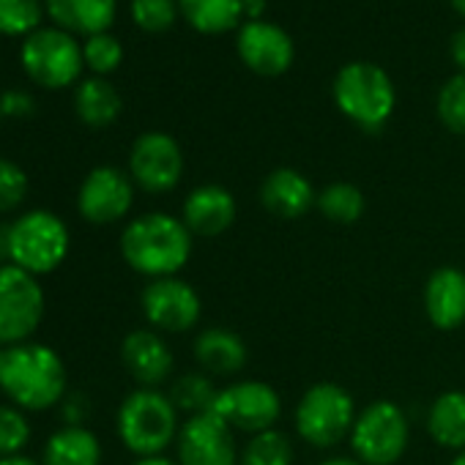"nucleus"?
Masks as SVG:
<instances>
[{
    "instance_id": "1",
    "label": "nucleus",
    "mask_w": 465,
    "mask_h": 465,
    "mask_svg": "<svg viewBox=\"0 0 465 465\" xmlns=\"http://www.w3.org/2000/svg\"><path fill=\"white\" fill-rule=\"evenodd\" d=\"M66 364L45 342L28 340L0 351V391L20 411H50L66 400Z\"/></svg>"
},
{
    "instance_id": "2",
    "label": "nucleus",
    "mask_w": 465,
    "mask_h": 465,
    "mask_svg": "<svg viewBox=\"0 0 465 465\" xmlns=\"http://www.w3.org/2000/svg\"><path fill=\"white\" fill-rule=\"evenodd\" d=\"M194 250V236L181 216L148 211L134 216L121 232V258L134 274L148 280L178 277Z\"/></svg>"
},
{
    "instance_id": "3",
    "label": "nucleus",
    "mask_w": 465,
    "mask_h": 465,
    "mask_svg": "<svg viewBox=\"0 0 465 465\" xmlns=\"http://www.w3.org/2000/svg\"><path fill=\"white\" fill-rule=\"evenodd\" d=\"M178 416L181 413L167 391L137 386L118 405L115 432L134 457H156L178 440Z\"/></svg>"
},
{
    "instance_id": "4",
    "label": "nucleus",
    "mask_w": 465,
    "mask_h": 465,
    "mask_svg": "<svg viewBox=\"0 0 465 465\" xmlns=\"http://www.w3.org/2000/svg\"><path fill=\"white\" fill-rule=\"evenodd\" d=\"M4 239L9 263L34 277H45L61 269L72 247V232L66 222L47 208L20 213L6 227Z\"/></svg>"
},
{
    "instance_id": "5",
    "label": "nucleus",
    "mask_w": 465,
    "mask_h": 465,
    "mask_svg": "<svg viewBox=\"0 0 465 465\" xmlns=\"http://www.w3.org/2000/svg\"><path fill=\"white\" fill-rule=\"evenodd\" d=\"M359 411L353 394L331 381L312 383L296 402L293 427L296 435L312 449H334L351 438Z\"/></svg>"
},
{
    "instance_id": "6",
    "label": "nucleus",
    "mask_w": 465,
    "mask_h": 465,
    "mask_svg": "<svg viewBox=\"0 0 465 465\" xmlns=\"http://www.w3.org/2000/svg\"><path fill=\"white\" fill-rule=\"evenodd\" d=\"M334 102L340 113L361 126L364 132H378L394 113L397 94L389 74L375 64H348L334 77Z\"/></svg>"
},
{
    "instance_id": "7",
    "label": "nucleus",
    "mask_w": 465,
    "mask_h": 465,
    "mask_svg": "<svg viewBox=\"0 0 465 465\" xmlns=\"http://www.w3.org/2000/svg\"><path fill=\"white\" fill-rule=\"evenodd\" d=\"M348 443L364 465H397L411 443V421L397 402L375 400L359 411Z\"/></svg>"
},
{
    "instance_id": "8",
    "label": "nucleus",
    "mask_w": 465,
    "mask_h": 465,
    "mask_svg": "<svg viewBox=\"0 0 465 465\" xmlns=\"http://www.w3.org/2000/svg\"><path fill=\"white\" fill-rule=\"evenodd\" d=\"M47 299L39 277L4 263L0 266V348L28 342L45 321Z\"/></svg>"
},
{
    "instance_id": "9",
    "label": "nucleus",
    "mask_w": 465,
    "mask_h": 465,
    "mask_svg": "<svg viewBox=\"0 0 465 465\" xmlns=\"http://www.w3.org/2000/svg\"><path fill=\"white\" fill-rule=\"evenodd\" d=\"M23 69L42 88H69L80 80L85 58L77 39L61 28H45L23 42Z\"/></svg>"
},
{
    "instance_id": "10",
    "label": "nucleus",
    "mask_w": 465,
    "mask_h": 465,
    "mask_svg": "<svg viewBox=\"0 0 465 465\" xmlns=\"http://www.w3.org/2000/svg\"><path fill=\"white\" fill-rule=\"evenodd\" d=\"M213 413L232 430L258 435L274 430L282 419V397L266 381H232L219 389Z\"/></svg>"
},
{
    "instance_id": "11",
    "label": "nucleus",
    "mask_w": 465,
    "mask_h": 465,
    "mask_svg": "<svg viewBox=\"0 0 465 465\" xmlns=\"http://www.w3.org/2000/svg\"><path fill=\"white\" fill-rule=\"evenodd\" d=\"M140 307L148 321V329L159 334H186L197 329L203 315L200 293L181 277L151 280L143 288Z\"/></svg>"
},
{
    "instance_id": "12",
    "label": "nucleus",
    "mask_w": 465,
    "mask_h": 465,
    "mask_svg": "<svg viewBox=\"0 0 465 465\" xmlns=\"http://www.w3.org/2000/svg\"><path fill=\"white\" fill-rule=\"evenodd\" d=\"M129 175L148 194L173 192L183 175V153L167 132H145L129 151Z\"/></svg>"
},
{
    "instance_id": "13",
    "label": "nucleus",
    "mask_w": 465,
    "mask_h": 465,
    "mask_svg": "<svg viewBox=\"0 0 465 465\" xmlns=\"http://www.w3.org/2000/svg\"><path fill=\"white\" fill-rule=\"evenodd\" d=\"M134 205V181L129 173L102 164L94 167L77 192V211L88 224L104 227L129 216Z\"/></svg>"
},
{
    "instance_id": "14",
    "label": "nucleus",
    "mask_w": 465,
    "mask_h": 465,
    "mask_svg": "<svg viewBox=\"0 0 465 465\" xmlns=\"http://www.w3.org/2000/svg\"><path fill=\"white\" fill-rule=\"evenodd\" d=\"M178 465H239L242 446L213 411L186 416L175 440Z\"/></svg>"
},
{
    "instance_id": "15",
    "label": "nucleus",
    "mask_w": 465,
    "mask_h": 465,
    "mask_svg": "<svg viewBox=\"0 0 465 465\" xmlns=\"http://www.w3.org/2000/svg\"><path fill=\"white\" fill-rule=\"evenodd\" d=\"M239 58L261 77H280L293 64V42L291 36L266 20H250L236 39Z\"/></svg>"
},
{
    "instance_id": "16",
    "label": "nucleus",
    "mask_w": 465,
    "mask_h": 465,
    "mask_svg": "<svg viewBox=\"0 0 465 465\" xmlns=\"http://www.w3.org/2000/svg\"><path fill=\"white\" fill-rule=\"evenodd\" d=\"M121 361L143 389H159L173 378L175 356L167 340L153 329H134L121 342Z\"/></svg>"
},
{
    "instance_id": "17",
    "label": "nucleus",
    "mask_w": 465,
    "mask_h": 465,
    "mask_svg": "<svg viewBox=\"0 0 465 465\" xmlns=\"http://www.w3.org/2000/svg\"><path fill=\"white\" fill-rule=\"evenodd\" d=\"M239 216V205L236 197H232L230 189L219 186V183H200L194 186L181 208V222L189 227L192 236L200 239H213L222 236L232 227Z\"/></svg>"
},
{
    "instance_id": "18",
    "label": "nucleus",
    "mask_w": 465,
    "mask_h": 465,
    "mask_svg": "<svg viewBox=\"0 0 465 465\" xmlns=\"http://www.w3.org/2000/svg\"><path fill=\"white\" fill-rule=\"evenodd\" d=\"M424 312L438 331H454L465 323V272L454 266L435 269L424 282Z\"/></svg>"
},
{
    "instance_id": "19",
    "label": "nucleus",
    "mask_w": 465,
    "mask_h": 465,
    "mask_svg": "<svg viewBox=\"0 0 465 465\" xmlns=\"http://www.w3.org/2000/svg\"><path fill=\"white\" fill-rule=\"evenodd\" d=\"M192 353L200 372L211 378H236L250 361L247 342L224 326L203 329L192 342Z\"/></svg>"
},
{
    "instance_id": "20",
    "label": "nucleus",
    "mask_w": 465,
    "mask_h": 465,
    "mask_svg": "<svg viewBox=\"0 0 465 465\" xmlns=\"http://www.w3.org/2000/svg\"><path fill=\"white\" fill-rule=\"evenodd\" d=\"M315 186L304 173L293 167H277L261 183L263 208L280 219H302L304 213H310V208H315Z\"/></svg>"
},
{
    "instance_id": "21",
    "label": "nucleus",
    "mask_w": 465,
    "mask_h": 465,
    "mask_svg": "<svg viewBox=\"0 0 465 465\" xmlns=\"http://www.w3.org/2000/svg\"><path fill=\"white\" fill-rule=\"evenodd\" d=\"M45 9L66 34L96 36L115 23V0H45Z\"/></svg>"
},
{
    "instance_id": "22",
    "label": "nucleus",
    "mask_w": 465,
    "mask_h": 465,
    "mask_svg": "<svg viewBox=\"0 0 465 465\" xmlns=\"http://www.w3.org/2000/svg\"><path fill=\"white\" fill-rule=\"evenodd\" d=\"M42 465H102V443L85 424H64L55 430L45 449Z\"/></svg>"
},
{
    "instance_id": "23",
    "label": "nucleus",
    "mask_w": 465,
    "mask_h": 465,
    "mask_svg": "<svg viewBox=\"0 0 465 465\" xmlns=\"http://www.w3.org/2000/svg\"><path fill=\"white\" fill-rule=\"evenodd\" d=\"M427 435L449 451H465V391L449 389L438 394L427 411Z\"/></svg>"
},
{
    "instance_id": "24",
    "label": "nucleus",
    "mask_w": 465,
    "mask_h": 465,
    "mask_svg": "<svg viewBox=\"0 0 465 465\" xmlns=\"http://www.w3.org/2000/svg\"><path fill=\"white\" fill-rule=\"evenodd\" d=\"M74 110H77V118L85 126L104 129V126L118 121L121 110H124V102H121V94L115 91L113 83H107L104 77H91V80H83L77 85Z\"/></svg>"
},
{
    "instance_id": "25",
    "label": "nucleus",
    "mask_w": 465,
    "mask_h": 465,
    "mask_svg": "<svg viewBox=\"0 0 465 465\" xmlns=\"http://www.w3.org/2000/svg\"><path fill=\"white\" fill-rule=\"evenodd\" d=\"M183 20L200 34H224L244 15V0H178Z\"/></svg>"
},
{
    "instance_id": "26",
    "label": "nucleus",
    "mask_w": 465,
    "mask_h": 465,
    "mask_svg": "<svg viewBox=\"0 0 465 465\" xmlns=\"http://www.w3.org/2000/svg\"><path fill=\"white\" fill-rule=\"evenodd\" d=\"M315 208L334 224H356L364 216V192L348 181H334L318 192Z\"/></svg>"
},
{
    "instance_id": "27",
    "label": "nucleus",
    "mask_w": 465,
    "mask_h": 465,
    "mask_svg": "<svg viewBox=\"0 0 465 465\" xmlns=\"http://www.w3.org/2000/svg\"><path fill=\"white\" fill-rule=\"evenodd\" d=\"M170 400L178 408V413L197 416V413H211L216 402V383L205 372H183L170 383Z\"/></svg>"
},
{
    "instance_id": "28",
    "label": "nucleus",
    "mask_w": 465,
    "mask_h": 465,
    "mask_svg": "<svg viewBox=\"0 0 465 465\" xmlns=\"http://www.w3.org/2000/svg\"><path fill=\"white\" fill-rule=\"evenodd\" d=\"M239 465H293V440L277 427L250 435L242 446Z\"/></svg>"
},
{
    "instance_id": "29",
    "label": "nucleus",
    "mask_w": 465,
    "mask_h": 465,
    "mask_svg": "<svg viewBox=\"0 0 465 465\" xmlns=\"http://www.w3.org/2000/svg\"><path fill=\"white\" fill-rule=\"evenodd\" d=\"M42 23L39 0H0V34L4 36H31Z\"/></svg>"
},
{
    "instance_id": "30",
    "label": "nucleus",
    "mask_w": 465,
    "mask_h": 465,
    "mask_svg": "<svg viewBox=\"0 0 465 465\" xmlns=\"http://www.w3.org/2000/svg\"><path fill=\"white\" fill-rule=\"evenodd\" d=\"M31 440V421L17 405H0V457L23 454Z\"/></svg>"
},
{
    "instance_id": "31",
    "label": "nucleus",
    "mask_w": 465,
    "mask_h": 465,
    "mask_svg": "<svg viewBox=\"0 0 465 465\" xmlns=\"http://www.w3.org/2000/svg\"><path fill=\"white\" fill-rule=\"evenodd\" d=\"M83 58H85V66L96 74V77H104L110 72H115L124 61V47L115 36L110 34H96V36H88L85 45H83Z\"/></svg>"
},
{
    "instance_id": "32",
    "label": "nucleus",
    "mask_w": 465,
    "mask_h": 465,
    "mask_svg": "<svg viewBox=\"0 0 465 465\" xmlns=\"http://www.w3.org/2000/svg\"><path fill=\"white\" fill-rule=\"evenodd\" d=\"M438 118L440 124L454 132V134H465V74H457L451 80H446V85L438 94Z\"/></svg>"
},
{
    "instance_id": "33",
    "label": "nucleus",
    "mask_w": 465,
    "mask_h": 465,
    "mask_svg": "<svg viewBox=\"0 0 465 465\" xmlns=\"http://www.w3.org/2000/svg\"><path fill=\"white\" fill-rule=\"evenodd\" d=\"M178 0H132V20L148 34L167 31L178 17Z\"/></svg>"
},
{
    "instance_id": "34",
    "label": "nucleus",
    "mask_w": 465,
    "mask_h": 465,
    "mask_svg": "<svg viewBox=\"0 0 465 465\" xmlns=\"http://www.w3.org/2000/svg\"><path fill=\"white\" fill-rule=\"evenodd\" d=\"M25 197H28V173L17 162L0 156V213L20 208Z\"/></svg>"
},
{
    "instance_id": "35",
    "label": "nucleus",
    "mask_w": 465,
    "mask_h": 465,
    "mask_svg": "<svg viewBox=\"0 0 465 465\" xmlns=\"http://www.w3.org/2000/svg\"><path fill=\"white\" fill-rule=\"evenodd\" d=\"M451 58H454V64H457V66L462 69V74H465V28L457 31L454 39H451Z\"/></svg>"
},
{
    "instance_id": "36",
    "label": "nucleus",
    "mask_w": 465,
    "mask_h": 465,
    "mask_svg": "<svg viewBox=\"0 0 465 465\" xmlns=\"http://www.w3.org/2000/svg\"><path fill=\"white\" fill-rule=\"evenodd\" d=\"M134 465H178V460H170L164 454H156V457H137Z\"/></svg>"
},
{
    "instance_id": "37",
    "label": "nucleus",
    "mask_w": 465,
    "mask_h": 465,
    "mask_svg": "<svg viewBox=\"0 0 465 465\" xmlns=\"http://www.w3.org/2000/svg\"><path fill=\"white\" fill-rule=\"evenodd\" d=\"M318 465H364V462H359L353 454H351V457H342V454H337V457H326V460H321Z\"/></svg>"
},
{
    "instance_id": "38",
    "label": "nucleus",
    "mask_w": 465,
    "mask_h": 465,
    "mask_svg": "<svg viewBox=\"0 0 465 465\" xmlns=\"http://www.w3.org/2000/svg\"><path fill=\"white\" fill-rule=\"evenodd\" d=\"M0 465H42V462H36L34 457H25V454H15V457H0Z\"/></svg>"
},
{
    "instance_id": "39",
    "label": "nucleus",
    "mask_w": 465,
    "mask_h": 465,
    "mask_svg": "<svg viewBox=\"0 0 465 465\" xmlns=\"http://www.w3.org/2000/svg\"><path fill=\"white\" fill-rule=\"evenodd\" d=\"M263 9H266V0H244V12L252 17H258Z\"/></svg>"
},
{
    "instance_id": "40",
    "label": "nucleus",
    "mask_w": 465,
    "mask_h": 465,
    "mask_svg": "<svg viewBox=\"0 0 465 465\" xmlns=\"http://www.w3.org/2000/svg\"><path fill=\"white\" fill-rule=\"evenodd\" d=\"M449 465H465V451H457L454 457H451V462Z\"/></svg>"
},
{
    "instance_id": "41",
    "label": "nucleus",
    "mask_w": 465,
    "mask_h": 465,
    "mask_svg": "<svg viewBox=\"0 0 465 465\" xmlns=\"http://www.w3.org/2000/svg\"><path fill=\"white\" fill-rule=\"evenodd\" d=\"M451 6L457 9V15H462V17H465V0H451Z\"/></svg>"
},
{
    "instance_id": "42",
    "label": "nucleus",
    "mask_w": 465,
    "mask_h": 465,
    "mask_svg": "<svg viewBox=\"0 0 465 465\" xmlns=\"http://www.w3.org/2000/svg\"><path fill=\"white\" fill-rule=\"evenodd\" d=\"M6 258V239H4V232H0V261H4ZM0 266H4V263H0Z\"/></svg>"
},
{
    "instance_id": "43",
    "label": "nucleus",
    "mask_w": 465,
    "mask_h": 465,
    "mask_svg": "<svg viewBox=\"0 0 465 465\" xmlns=\"http://www.w3.org/2000/svg\"><path fill=\"white\" fill-rule=\"evenodd\" d=\"M0 351H4V348H0Z\"/></svg>"
}]
</instances>
